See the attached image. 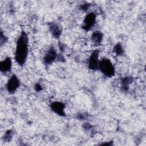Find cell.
Returning a JSON list of instances; mask_svg holds the SVG:
<instances>
[{"label":"cell","mask_w":146,"mask_h":146,"mask_svg":"<svg viewBox=\"0 0 146 146\" xmlns=\"http://www.w3.org/2000/svg\"><path fill=\"white\" fill-rule=\"evenodd\" d=\"M28 53V38L25 33L22 32L18 39L15 59L17 62L23 65L26 59Z\"/></svg>","instance_id":"1"},{"label":"cell","mask_w":146,"mask_h":146,"mask_svg":"<svg viewBox=\"0 0 146 146\" xmlns=\"http://www.w3.org/2000/svg\"><path fill=\"white\" fill-rule=\"evenodd\" d=\"M99 68L107 77H111L114 75V67L109 59H104L100 61Z\"/></svg>","instance_id":"2"},{"label":"cell","mask_w":146,"mask_h":146,"mask_svg":"<svg viewBox=\"0 0 146 146\" xmlns=\"http://www.w3.org/2000/svg\"><path fill=\"white\" fill-rule=\"evenodd\" d=\"M19 86V79L16 76L13 75L9 80L6 85V88L7 91L9 92L13 93L16 91V90L18 88Z\"/></svg>","instance_id":"3"},{"label":"cell","mask_w":146,"mask_h":146,"mask_svg":"<svg viewBox=\"0 0 146 146\" xmlns=\"http://www.w3.org/2000/svg\"><path fill=\"white\" fill-rule=\"evenodd\" d=\"M99 51L95 50L92 54L89 59V68L91 70H97L99 68V60L98 59Z\"/></svg>","instance_id":"4"},{"label":"cell","mask_w":146,"mask_h":146,"mask_svg":"<svg viewBox=\"0 0 146 146\" xmlns=\"http://www.w3.org/2000/svg\"><path fill=\"white\" fill-rule=\"evenodd\" d=\"M95 22V15L92 13H89L86 17L84 20V25L83 26V28L86 30H89L92 28Z\"/></svg>","instance_id":"5"},{"label":"cell","mask_w":146,"mask_h":146,"mask_svg":"<svg viewBox=\"0 0 146 146\" xmlns=\"http://www.w3.org/2000/svg\"><path fill=\"white\" fill-rule=\"evenodd\" d=\"M51 108L52 110L54 112L56 113L57 114L61 115V116L64 115V104H63L60 102H55L51 104Z\"/></svg>","instance_id":"6"},{"label":"cell","mask_w":146,"mask_h":146,"mask_svg":"<svg viewBox=\"0 0 146 146\" xmlns=\"http://www.w3.org/2000/svg\"><path fill=\"white\" fill-rule=\"evenodd\" d=\"M56 58V52L53 48H51L46 54L44 60L46 63H51Z\"/></svg>","instance_id":"7"},{"label":"cell","mask_w":146,"mask_h":146,"mask_svg":"<svg viewBox=\"0 0 146 146\" xmlns=\"http://www.w3.org/2000/svg\"><path fill=\"white\" fill-rule=\"evenodd\" d=\"M11 61L10 58H7L1 62L0 64V70L2 72H7L11 70Z\"/></svg>","instance_id":"8"},{"label":"cell","mask_w":146,"mask_h":146,"mask_svg":"<svg viewBox=\"0 0 146 146\" xmlns=\"http://www.w3.org/2000/svg\"><path fill=\"white\" fill-rule=\"evenodd\" d=\"M102 34L99 31L94 32L91 36L92 41L95 44H99L102 40Z\"/></svg>","instance_id":"9"},{"label":"cell","mask_w":146,"mask_h":146,"mask_svg":"<svg viewBox=\"0 0 146 146\" xmlns=\"http://www.w3.org/2000/svg\"><path fill=\"white\" fill-rule=\"evenodd\" d=\"M50 30L55 37H58L60 34V30L59 27L55 25H53L50 26Z\"/></svg>","instance_id":"10"},{"label":"cell","mask_w":146,"mask_h":146,"mask_svg":"<svg viewBox=\"0 0 146 146\" xmlns=\"http://www.w3.org/2000/svg\"><path fill=\"white\" fill-rule=\"evenodd\" d=\"M133 81V78L132 77H126L123 79L122 84L123 87H124V90H127L128 89L127 87H128V85L131 84Z\"/></svg>","instance_id":"11"},{"label":"cell","mask_w":146,"mask_h":146,"mask_svg":"<svg viewBox=\"0 0 146 146\" xmlns=\"http://www.w3.org/2000/svg\"><path fill=\"white\" fill-rule=\"evenodd\" d=\"M114 52L118 55H120L123 53V49L120 44L117 43L116 44L113 48Z\"/></svg>","instance_id":"12"},{"label":"cell","mask_w":146,"mask_h":146,"mask_svg":"<svg viewBox=\"0 0 146 146\" xmlns=\"http://www.w3.org/2000/svg\"><path fill=\"white\" fill-rule=\"evenodd\" d=\"M12 135H13V133L11 131H7L5 134V136H4L5 140L6 141H10L12 137Z\"/></svg>","instance_id":"13"},{"label":"cell","mask_w":146,"mask_h":146,"mask_svg":"<svg viewBox=\"0 0 146 146\" xmlns=\"http://www.w3.org/2000/svg\"><path fill=\"white\" fill-rule=\"evenodd\" d=\"M35 90L36 91H39V90H42V88L40 87V86H39V84H36L35 86Z\"/></svg>","instance_id":"14"}]
</instances>
